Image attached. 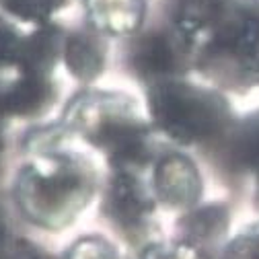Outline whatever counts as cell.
Wrapping results in <instances>:
<instances>
[{
  "label": "cell",
  "mask_w": 259,
  "mask_h": 259,
  "mask_svg": "<svg viewBox=\"0 0 259 259\" xmlns=\"http://www.w3.org/2000/svg\"><path fill=\"white\" fill-rule=\"evenodd\" d=\"M52 97V89L39 72L25 70L0 93V107L15 115L37 113Z\"/></svg>",
  "instance_id": "7"
},
{
  "label": "cell",
  "mask_w": 259,
  "mask_h": 259,
  "mask_svg": "<svg viewBox=\"0 0 259 259\" xmlns=\"http://www.w3.org/2000/svg\"><path fill=\"white\" fill-rule=\"evenodd\" d=\"M222 259H259V224L241 233L226 247Z\"/></svg>",
  "instance_id": "14"
},
{
  "label": "cell",
  "mask_w": 259,
  "mask_h": 259,
  "mask_svg": "<svg viewBox=\"0 0 259 259\" xmlns=\"http://www.w3.org/2000/svg\"><path fill=\"white\" fill-rule=\"evenodd\" d=\"M66 259H119L117 253L109 243L97 237L80 239L72 245V249L66 253Z\"/></svg>",
  "instance_id": "15"
},
{
  "label": "cell",
  "mask_w": 259,
  "mask_h": 259,
  "mask_svg": "<svg viewBox=\"0 0 259 259\" xmlns=\"http://www.w3.org/2000/svg\"><path fill=\"white\" fill-rule=\"evenodd\" d=\"M175 29L181 48L214 74L259 87V0H181Z\"/></svg>",
  "instance_id": "1"
},
{
  "label": "cell",
  "mask_w": 259,
  "mask_h": 259,
  "mask_svg": "<svg viewBox=\"0 0 259 259\" xmlns=\"http://www.w3.org/2000/svg\"><path fill=\"white\" fill-rule=\"evenodd\" d=\"M93 25L111 35H127L138 29L144 15L142 0H84Z\"/></svg>",
  "instance_id": "6"
},
{
  "label": "cell",
  "mask_w": 259,
  "mask_h": 259,
  "mask_svg": "<svg viewBox=\"0 0 259 259\" xmlns=\"http://www.w3.org/2000/svg\"><path fill=\"white\" fill-rule=\"evenodd\" d=\"M17 204L25 218L44 229H62L89 204L93 175L66 154H44L17 177Z\"/></svg>",
  "instance_id": "2"
},
{
  "label": "cell",
  "mask_w": 259,
  "mask_h": 259,
  "mask_svg": "<svg viewBox=\"0 0 259 259\" xmlns=\"http://www.w3.org/2000/svg\"><path fill=\"white\" fill-rule=\"evenodd\" d=\"M0 146H3V140H0Z\"/></svg>",
  "instance_id": "16"
},
{
  "label": "cell",
  "mask_w": 259,
  "mask_h": 259,
  "mask_svg": "<svg viewBox=\"0 0 259 259\" xmlns=\"http://www.w3.org/2000/svg\"><path fill=\"white\" fill-rule=\"evenodd\" d=\"M226 222H229V216L222 206H206L185 216L181 226L185 241L202 251L204 245L214 243L224 235Z\"/></svg>",
  "instance_id": "12"
},
{
  "label": "cell",
  "mask_w": 259,
  "mask_h": 259,
  "mask_svg": "<svg viewBox=\"0 0 259 259\" xmlns=\"http://www.w3.org/2000/svg\"><path fill=\"white\" fill-rule=\"evenodd\" d=\"M111 210L123 226H138L152 210L146 189L130 173H119L111 185Z\"/></svg>",
  "instance_id": "8"
},
{
  "label": "cell",
  "mask_w": 259,
  "mask_h": 259,
  "mask_svg": "<svg viewBox=\"0 0 259 259\" xmlns=\"http://www.w3.org/2000/svg\"><path fill=\"white\" fill-rule=\"evenodd\" d=\"M148 109L156 125L173 140L198 144L231 127V107L216 91L189 82L163 80L150 89Z\"/></svg>",
  "instance_id": "3"
},
{
  "label": "cell",
  "mask_w": 259,
  "mask_h": 259,
  "mask_svg": "<svg viewBox=\"0 0 259 259\" xmlns=\"http://www.w3.org/2000/svg\"><path fill=\"white\" fill-rule=\"evenodd\" d=\"M66 121L105 148L117 163L132 165L146 156V130L125 97L82 95L66 109Z\"/></svg>",
  "instance_id": "4"
},
{
  "label": "cell",
  "mask_w": 259,
  "mask_h": 259,
  "mask_svg": "<svg viewBox=\"0 0 259 259\" xmlns=\"http://www.w3.org/2000/svg\"><path fill=\"white\" fill-rule=\"evenodd\" d=\"M156 198L171 208H189L202 193V179L196 165L183 154H167L158 160L152 175Z\"/></svg>",
  "instance_id": "5"
},
{
  "label": "cell",
  "mask_w": 259,
  "mask_h": 259,
  "mask_svg": "<svg viewBox=\"0 0 259 259\" xmlns=\"http://www.w3.org/2000/svg\"><path fill=\"white\" fill-rule=\"evenodd\" d=\"M64 58H66L68 70L82 80L95 78L103 68V50L99 41L82 33H74L66 39Z\"/></svg>",
  "instance_id": "11"
},
{
  "label": "cell",
  "mask_w": 259,
  "mask_h": 259,
  "mask_svg": "<svg viewBox=\"0 0 259 259\" xmlns=\"http://www.w3.org/2000/svg\"><path fill=\"white\" fill-rule=\"evenodd\" d=\"M179 54L173 48V44L165 37L152 33L146 39L140 41L134 54L136 68L148 76H169L177 70Z\"/></svg>",
  "instance_id": "10"
},
{
  "label": "cell",
  "mask_w": 259,
  "mask_h": 259,
  "mask_svg": "<svg viewBox=\"0 0 259 259\" xmlns=\"http://www.w3.org/2000/svg\"><path fill=\"white\" fill-rule=\"evenodd\" d=\"M231 156L235 167L253 177L259 200V111L251 113L237 127H233Z\"/></svg>",
  "instance_id": "9"
},
{
  "label": "cell",
  "mask_w": 259,
  "mask_h": 259,
  "mask_svg": "<svg viewBox=\"0 0 259 259\" xmlns=\"http://www.w3.org/2000/svg\"><path fill=\"white\" fill-rule=\"evenodd\" d=\"M142 259H204L202 251L187 241L181 243H158L144 251Z\"/></svg>",
  "instance_id": "13"
}]
</instances>
